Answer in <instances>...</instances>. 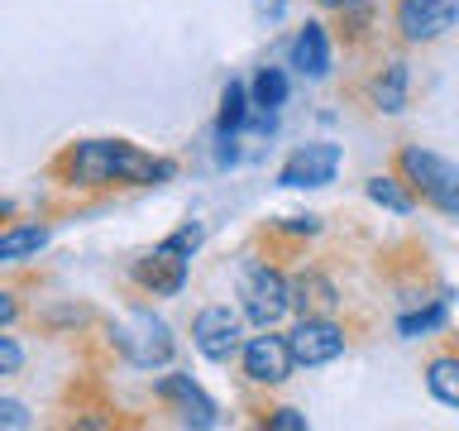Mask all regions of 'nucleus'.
<instances>
[{
	"mask_svg": "<svg viewBox=\"0 0 459 431\" xmlns=\"http://www.w3.org/2000/svg\"><path fill=\"white\" fill-rule=\"evenodd\" d=\"M440 321H445V302H430L426 312H416V316H402V321H397V330H402L407 340H416V336H426V330H436Z\"/></svg>",
	"mask_w": 459,
	"mask_h": 431,
	"instance_id": "obj_20",
	"label": "nucleus"
},
{
	"mask_svg": "<svg viewBox=\"0 0 459 431\" xmlns=\"http://www.w3.org/2000/svg\"><path fill=\"white\" fill-rule=\"evenodd\" d=\"M115 340H120V350L134 359V365H168V355H172V336H168V326L158 321L153 312H134L129 321L115 330Z\"/></svg>",
	"mask_w": 459,
	"mask_h": 431,
	"instance_id": "obj_7",
	"label": "nucleus"
},
{
	"mask_svg": "<svg viewBox=\"0 0 459 431\" xmlns=\"http://www.w3.org/2000/svg\"><path fill=\"white\" fill-rule=\"evenodd\" d=\"M14 316H20V297H14V293H0V326H10Z\"/></svg>",
	"mask_w": 459,
	"mask_h": 431,
	"instance_id": "obj_27",
	"label": "nucleus"
},
{
	"mask_svg": "<svg viewBox=\"0 0 459 431\" xmlns=\"http://www.w3.org/2000/svg\"><path fill=\"white\" fill-rule=\"evenodd\" d=\"M459 24V0H397V34L407 43H436Z\"/></svg>",
	"mask_w": 459,
	"mask_h": 431,
	"instance_id": "obj_4",
	"label": "nucleus"
},
{
	"mask_svg": "<svg viewBox=\"0 0 459 431\" xmlns=\"http://www.w3.org/2000/svg\"><path fill=\"white\" fill-rule=\"evenodd\" d=\"M134 283L143 287V293H153V297L182 293V283H186V254L168 250V244H158L153 254H143L139 264H134Z\"/></svg>",
	"mask_w": 459,
	"mask_h": 431,
	"instance_id": "obj_10",
	"label": "nucleus"
},
{
	"mask_svg": "<svg viewBox=\"0 0 459 431\" xmlns=\"http://www.w3.org/2000/svg\"><path fill=\"white\" fill-rule=\"evenodd\" d=\"M287 345H292V359L307 369H321L330 365V359L344 355V330L330 321V316H301L297 330L287 336Z\"/></svg>",
	"mask_w": 459,
	"mask_h": 431,
	"instance_id": "obj_6",
	"label": "nucleus"
},
{
	"mask_svg": "<svg viewBox=\"0 0 459 431\" xmlns=\"http://www.w3.org/2000/svg\"><path fill=\"white\" fill-rule=\"evenodd\" d=\"M20 365H24V350H20V345H14L10 336H0V379L20 374Z\"/></svg>",
	"mask_w": 459,
	"mask_h": 431,
	"instance_id": "obj_22",
	"label": "nucleus"
},
{
	"mask_svg": "<svg viewBox=\"0 0 459 431\" xmlns=\"http://www.w3.org/2000/svg\"><path fill=\"white\" fill-rule=\"evenodd\" d=\"M373 106L397 115L407 110V63H387L378 77H373Z\"/></svg>",
	"mask_w": 459,
	"mask_h": 431,
	"instance_id": "obj_15",
	"label": "nucleus"
},
{
	"mask_svg": "<svg viewBox=\"0 0 459 431\" xmlns=\"http://www.w3.org/2000/svg\"><path fill=\"white\" fill-rule=\"evenodd\" d=\"M426 388L445 402V408H455V412H459V359H430Z\"/></svg>",
	"mask_w": 459,
	"mask_h": 431,
	"instance_id": "obj_16",
	"label": "nucleus"
},
{
	"mask_svg": "<svg viewBox=\"0 0 459 431\" xmlns=\"http://www.w3.org/2000/svg\"><path fill=\"white\" fill-rule=\"evenodd\" d=\"M10 211H14V207H10V197H0V221H5Z\"/></svg>",
	"mask_w": 459,
	"mask_h": 431,
	"instance_id": "obj_29",
	"label": "nucleus"
},
{
	"mask_svg": "<svg viewBox=\"0 0 459 431\" xmlns=\"http://www.w3.org/2000/svg\"><path fill=\"white\" fill-rule=\"evenodd\" d=\"M282 10H287V0H254V14H258V20H282Z\"/></svg>",
	"mask_w": 459,
	"mask_h": 431,
	"instance_id": "obj_25",
	"label": "nucleus"
},
{
	"mask_svg": "<svg viewBox=\"0 0 459 431\" xmlns=\"http://www.w3.org/2000/svg\"><path fill=\"white\" fill-rule=\"evenodd\" d=\"M254 106L264 110V115H273L287 101V72L282 67H258V77H254Z\"/></svg>",
	"mask_w": 459,
	"mask_h": 431,
	"instance_id": "obj_17",
	"label": "nucleus"
},
{
	"mask_svg": "<svg viewBox=\"0 0 459 431\" xmlns=\"http://www.w3.org/2000/svg\"><path fill=\"white\" fill-rule=\"evenodd\" d=\"M29 422H34V417H29V408L20 398H0V431H20Z\"/></svg>",
	"mask_w": 459,
	"mask_h": 431,
	"instance_id": "obj_21",
	"label": "nucleus"
},
{
	"mask_svg": "<svg viewBox=\"0 0 459 431\" xmlns=\"http://www.w3.org/2000/svg\"><path fill=\"white\" fill-rule=\"evenodd\" d=\"M244 120H249V92L244 82H230L221 92V135H235Z\"/></svg>",
	"mask_w": 459,
	"mask_h": 431,
	"instance_id": "obj_18",
	"label": "nucleus"
},
{
	"mask_svg": "<svg viewBox=\"0 0 459 431\" xmlns=\"http://www.w3.org/2000/svg\"><path fill=\"white\" fill-rule=\"evenodd\" d=\"M325 10H344V5H354V0H321Z\"/></svg>",
	"mask_w": 459,
	"mask_h": 431,
	"instance_id": "obj_28",
	"label": "nucleus"
},
{
	"mask_svg": "<svg viewBox=\"0 0 459 431\" xmlns=\"http://www.w3.org/2000/svg\"><path fill=\"white\" fill-rule=\"evenodd\" d=\"M364 192L378 201V207H387V211H411V192H402L397 178H368Z\"/></svg>",
	"mask_w": 459,
	"mask_h": 431,
	"instance_id": "obj_19",
	"label": "nucleus"
},
{
	"mask_svg": "<svg viewBox=\"0 0 459 431\" xmlns=\"http://www.w3.org/2000/svg\"><path fill=\"white\" fill-rule=\"evenodd\" d=\"M268 427H273V431H307V417L292 412V408H278V412L268 417Z\"/></svg>",
	"mask_w": 459,
	"mask_h": 431,
	"instance_id": "obj_24",
	"label": "nucleus"
},
{
	"mask_svg": "<svg viewBox=\"0 0 459 431\" xmlns=\"http://www.w3.org/2000/svg\"><path fill=\"white\" fill-rule=\"evenodd\" d=\"M57 168L72 187H153L172 178L168 158L143 154L129 139H82L63 154Z\"/></svg>",
	"mask_w": 459,
	"mask_h": 431,
	"instance_id": "obj_1",
	"label": "nucleus"
},
{
	"mask_svg": "<svg viewBox=\"0 0 459 431\" xmlns=\"http://www.w3.org/2000/svg\"><path fill=\"white\" fill-rule=\"evenodd\" d=\"M158 398L172 402L186 427H215V422H221V417H215V402L201 393V388L186 379V374H168V379L158 383Z\"/></svg>",
	"mask_w": 459,
	"mask_h": 431,
	"instance_id": "obj_11",
	"label": "nucleus"
},
{
	"mask_svg": "<svg viewBox=\"0 0 459 431\" xmlns=\"http://www.w3.org/2000/svg\"><path fill=\"white\" fill-rule=\"evenodd\" d=\"M192 345L211 359V365H230V359L244 350L239 316L230 312V307H201L196 321H192Z\"/></svg>",
	"mask_w": 459,
	"mask_h": 431,
	"instance_id": "obj_5",
	"label": "nucleus"
},
{
	"mask_svg": "<svg viewBox=\"0 0 459 431\" xmlns=\"http://www.w3.org/2000/svg\"><path fill=\"white\" fill-rule=\"evenodd\" d=\"M282 230H292V235H316L321 225H316V216H287Z\"/></svg>",
	"mask_w": 459,
	"mask_h": 431,
	"instance_id": "obj_26",
	"label": "nucleus"
},
{
	"mask_svg": "<svg viewBox=\"0 0 459 431\" xmlns=\"http://www.w3.org/2000/svg\"><path fill=\"white\" fill-rule=\"evenodd\" d=\"M43 244H48V230H43V225H10V230H0V264L34 259Z\"/></svg>",
	"mask_w": 459,
	"mask_h": 431,
	"instance_id": "obj_14",
	"label": "nucleus"
},
{
	"mask_svg": "<svg viewBox=\"0 0 459 431\" xmlns=\"http://www.w3.org/2000/svg\"><path fill=\"white\" fill-rule=\"evenodd\" d=\"M292 67L301 77H325L330 72V39H325V24L307 20V29L292 39Z\"/></svg>",
	"mask_w": 459,
	"mask_h": 431,
	"instance_id": "obj_13",
	"label": "nucleus"
},
{
	"mask_svg": "<svg viewBox=\"0 0 459 431\" xmlns=\"http://www.w3.org/2000/svg\"><path fill=\"white\" fill-rule=\"evenodd\" d=\"M335 302H340V293H335V283H330L325 273L307 268V273H297V278H292V307L301 316H330V312H335Z\"/></svg>",
	"mask_w": 459,
	"mask_h": 431,
	"instance_id": "obj_12",
	"label": "nucleus"
},
{
	"mask_svg": "<svg viewBox=\"0 0 459 431\" xmlns=\"http://www.w3.org/2000/svg\"><path fill=\"white\" fill-rule=\"evenodd\" d=\"M239 365H244V374H249L254 383H282L287 374L297 369V359H292V345H287V336H273V330H264V336H249V340H244Z\"/></svg>",
	"mask_w": 459,
	"mask_h": 431,
	"instance_id": "obj_8",
	"label": "nucleus"
},
{
	"mask_svg": "<svg viewBox=\"0 0 459 431\" xmlns=\"http://www.w3.org/2000/svg\"><path fill=\"white\" fill-rule=\"evenodd\" d=\"M163 244H168V250H178V254H192L196 244H201V230H196V225H182L178 235H168Z\"/></svg>",
	"mask_w": 459,
	"mask_h": 431,
	"instance_id": "obj_23",
	"label": "nucleus"
},
{
	"mask_svg": "<svg viewBox=\"0 0 459 431\" xmlns=\"http://www.w3.org/2000/svg\"><path fill=\"white\" fill-rule=\"evenodd\" d=\"M239 297H244V316H249L258 330H268V326L282 321L287 307H292V283L268 264H249L244 268V283H239Z\"/></svg>",
	"mask_w": 459,
	"mask_h": 431,
	"instance_id": "obj_3",
	"label": "nucleus"
},
{
	"mask_svg": "<svg viewBox=\"0 0 459 431\" xmlns=\"http://www.w3.org/2000/svg\"><path fill=\"white\" fill-rule=\"evenodd\" d=\"M397 168L407 172V182H411L436 211L459 216V168L450 163V158H440V154H430V149H416V144H407V149L397 154Z\"/></svg>",
	"mask_w": 459,
	"mask_h": 431,
	"instance_id": "obj_2",
	"label": "nucleus"
},
{
	"mask_svg": "<svg viewBox=\"0 0 459 431\" xmlns=\"http://www.w3.org/2000/svg\"><path fill=\"white\" fill-rule=\"evenodd\" d=\"M335 168H340V149L335 144H301V149L282 163L278 172V182L282 187H325L330 178H335Z\"/></svg>",
	"mask_w": 459,
	"mask_h": 431,
	"instance_id": "obj_9",
	"label": "nucleus"
}]
</instances>
